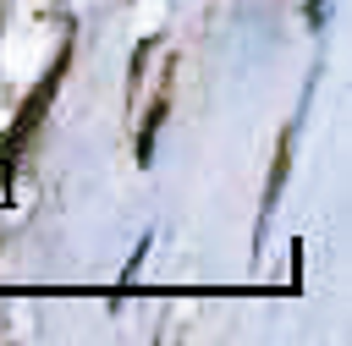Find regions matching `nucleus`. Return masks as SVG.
Returning <instances> with one entry per match:
<instances>
[{
	"label": "nucleus",
	"instance_id": "1",
	"mask_svg": "<svg viewBox=\"0 0 352 346\" xmlns=\"http://www.w3.org/2000/svg\"><path fill=\"white\" fill-rule=\"evenodd\" d=\"M60 77H66V49H60V60H55V66L38 77V88L22 99V115L11 121V148H16V143H22V137H28L38 121H44V110H50V99H55V88H60Z\"/></svg>",
	"mask_w": 352,
	"mask_h": 346
},
{
	"label": "nucleus",
	"instance_id": "2",
	"mask_svg": "<svg viewBox=\"0 0 352 346\" xmlns=\"http://www.w3.org/2000/svg\"><path fill=\"white\" fill-rule=\"evenodd\" d=\"M6 170H11V165H6V159H0V203H6Z\"/></svg>",
	"mask_w": 352,
	"mask_h": 346
}]
</instances>
